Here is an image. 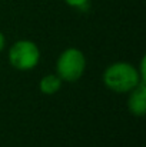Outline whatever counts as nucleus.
<instances>
[{
	"mask_svg": "<svg viewBox=\"0 0 146 147\" xmlns=\"http://www.w3.org/2000/svg\"><path fill=\"white\" fill-rule=\"evenodd\" d=\"M141 82L145 80L141 79L138 67L129 61H115L103 71L105 86L115 93H129Z\"/></svg>",
	"mask_w": 146,
	"mask_h": 147,
	"instance_id": "obj_1",
	"label": "nucleus"
},
{
	"mask_svg": "<svg viewBox=\"0 0 146 147\" xmlns=\"http://www.w3.org/2000/svg\"><path fill=\"white\" fill-rule=\"evenodd\" d=\"M86 70V57L76 47L65 49L56 61V74L63 82H77Z\"/></svg>",
	"mask_w": 146,
	"mask_h": 147,
	"instance_id": "obj_2",
	"label": "nucleus"
},
{
	"mask_svg": "<svg viewBox=\"0 0 146 147\" xmlns=\"http://www.w3.org/2000/svg\"><path fill=\"white\" fill-rule=\"evenodd\" d=\"M67 6H70V7H75V9H83V7H86L88 4H89V1L90 0H63Z\"/></svg>",
	"mask_w": 146,
	"mask_h": 147,
	"instance_id": "obj_6",
	"label": "nucleus"
},
{
	"mask_svg": "<svg viewBox=\"0 0 146 147\" xmlns=\"http://www.w3.org/2000/svg\"><path fill=\"white\" fill-rule=\"evenodd\" d=\"M63 80L57 76V74H46L45 77L40 79L39 82V90L43 94H54L60 90Z\"/></svg>",
	"mask_w": 146,
	"mask_h": 147,
	"instance_id": "obj_5",
	"label": "nucleus"
},
{
	"mask_svg": "<svg viewBox=\"0 0 146 147\" xmlns=\"http://www.w3.org/2000/svg\"><path fill=\"white\" fill-rule=\"evenodd\" d=\"M4 47H6V39H4V34L0 32V53L4 50Z\"/></svg>",
	"mask_w": 146,
	"mask_h": 147,
	"instance_id": "obj_7",
	"label": "nucleus"
},
{
	"mask_svg": "<svg viewBox=\"0 0 146 147\" xmlns=\"http://www.w3.org/2000/svg\"><path fill=\"white\" fill-rule=\"evenodd\" d=\"M146 82H141L133 90H130L128 98V109L133 116H145L146 113Z\"/></svg>",
	"mask_w": 146,
	"mask_h": 147,
	"instance_id": "obj_4",
	"label": "nucleus"
},
{
	"mask_svg": "<svg viewBox=\"0 0 146 147\" xmlns=\"http://www.w3.org/2000/svg\"><path fill=\"white\" fill-rule=\"evenodd\" d=\"M9 61L20 71L32 70L40 61V49L32 40H17L9 49Z\"/></svg>",
	"mask_w": 146,
	"mask_h": 147,
	"instance_id": "obj_3",
	"label": "nucleus"
}]
</instances>
